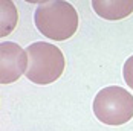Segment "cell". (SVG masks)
<instances>
[{"mask_svg":"<svg viewBox=\"0 0 133 131\" xmlns=\"http://www.w3.org/2000/svg\"><path fill=\"white\" fill-rule=\"evenodd\" d=\"M35 26L44 37L64 41L74 37L78 29V14L69 2H43L34 12Z\"/></svg>","mask_w":133,"mask_h":131,"instance_id":"6da1fadb","label":"cell"},{"mask_svg":"<svg viewBox=\"0 0 133 131\" xmlns=\"http://www.w3.org/2000/svg\"><path fill=\"white\" fill-rule=\"evenodd\" d=\"M29 66L26 70V78L38 85L52 84L64 72L66 60L63 52L46 41H37L28 46Z\"/></svg>","mask_w":133,"mask_h":131,"instance_id":"7a4b0ae2","label":"cell"},{"mask_svg":"<svg viewBox=\"0 0 133 131\" xmlns=\"http://www.w3.org/2000/svg\"><path fill=\"white\" fill-rule=\"evenodd\" d=\"M93 114L106 125H124L133 118V96L119 85L101 89L93 99Z\"/></svg>","mask_w":133,"mask_h":131,"instance_id":"3957f363","label":"cell"},{"mask_svg":"<svg viewBox=\"0 0 133 131\" xmlns=\"http://www.w3.org/2000/svg\"><path fill=\"white\" fill-rule=\"evenodd\" d=\"M29 60L26 50L12 41L0 44V82L11 84L22 75H26Z\"/></svg>","mask_w":133,"mask_h":131,"instance_id":"277c9868","label":"cell"},{"mask_svg":"<svg viewBox=\"0 0 133 131\" xmlns=\"http://www.w3.org/2000/svg\"><path fill=\"white\" fill-rule=\"evenodd\" d=\"M92 8L101 18L115 21L133 12V0H93Z\"/></svg>","mask_w":133,"mask_h":131,"instance_id":"5b68a950","label":"cell"},{"mask_svg":"<svg viewBox=\"0 0 133 131\" xmlns=\"http://www.w3.org/2000/svg\"><path fill=\"white\" fill-rule=\"evenodd\" d=\"M0 14H2V27H0V35L2 38L9 35L17 26L18 21V12L17 8L11 0H2L0 2Z\"/></svg>","mask_w":133,"mask_h":131,"instance_id":"8992f818","label":"cell"},{"mask_svg":"<svg viewBox=\"0 0 133 131\" xmlns=\"http://www.w3.org/2000/svg\"><path fill=\"white\" fill-rule=\"evenodd\" d=\"M122 76L125 79L127 85L133 90V55L130 58H127V61L124 63V67H122Z\"/></svg>","mask_w":133,"mask_h":131,"instance_id":"52a82bcc","label":"cell"}]
</instances>
